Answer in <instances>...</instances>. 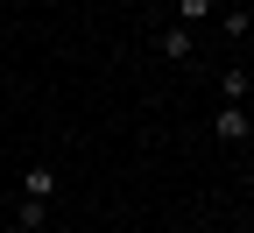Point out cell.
<instances>
[{"label": "cell", "mask_w": 254, "mask_h": 233, "mask_svg": "<svg viewBox=\"0 0 254 233\" xmlns=\"http://www.w3.org/2000/svg\"><path fill=\"white\" fill-rule=\"evenodd\" d=\"M212 135L226 142V149H240V142L254 135V113H247V106H219V113H212Z\"/></svg>", "instance_id": "cell-1"}, {"label": "cell", "mask_w": 254, "mask_h": 233, "mask_svg": "<svg viewBox=\"0 0 254 233\" xmlns=\"http://www.w3.org/2000/svg\"><path fill=\"white\" fill-rule=\"evenodd\" d=\"M190 36H198L190 21H170V28H163V57H177V64H184V57H190Z\"/></svg>", "instance_id": "cell-2"}, {"label": "cell", "mask_w": 254, "mask_h": 233, "mask_svg": "<svg viewBox=\"0 0 254 233\" xmlns=\"http://www.w3.org/2000/svg\"><path fill=\"white\" fill-rule=\"evenodd\" d=\"M21 198H43L50 205L57 198V170H21Z\"/></svg>", "instance_id": "cell-3"}, {"label": "cell", "mask_w": 254, "mask_h": 233, "mask_svg": "<svg viewBox=\"0 0 254 233\" xmlns=\"http://www.w3.org/2000/svg\"><path fill=\"white\" fill-rule=\"evenodd\" d=\"M219 28H226V36L240 43V36H247V28H254V14H247V7H226V14H219Z\"/></svg>", "instance_id": "cell-4"}, {"label": "cell", "mask_w": 254, "mask_h": 233, "mask_svg": "<svg viewBox=\"0 0 254 233\" xmlns=\"http://www.w3.org/2000/svg\"><path fill=\"white\" fill-rule=\"evenodd\" d=\"M219 92H226V106H240V99H247V71H240V64H233L226 78H219Z\"/></svg>", "instance_id": "cell-5"}, {"label": "cell", "mask_w": 254, "mask_h": 233, "mask_svg": "<svg viewBox=\"0 0 254 233\" xmlns=\"http://www.w3.org/2000/svg\"><path fill=\"white\" fill-rule=\"evenodd\" d=\"M177 21H190V28L212 21V0H177Z\"/></svg>", "instance_id": "cell-6"}, {"label": "cell", "mask_w": 254, "mask_h": 233, "mask_svg": "<svg viewBox=\"0 0 254 233\" xmlns=\"http://www.w3.org/2000/svg\"><path fill=\"white\" fill-rule=\"evenodd\" d=\"M247 198H254V177H247Z\"/></svg>", "instance_id": "cell-7"}]
</instances>
